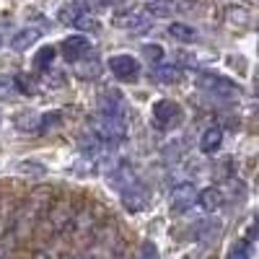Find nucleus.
I'll return each mask as SVG.
<instances>
[{"label": "nucleus", "instance_id": "2", "mask_svg": "<svg viewBox=\"0 0 259 259\" xmlns=\"http://www.w3.org/2000/svg\"><path fill=\"white\" fill-rule=\"evenodd\" d=\"M91 133L101 143H117L127 135V119L122 114H96L91 119Z\"/></svg>", "mask_w": 259, "mask_h": 259}, {"label": "nucleus", "instance_id": "9", "mask_svg": "<svg viewBox=\"0 0 259 259\" xmlns=\"http://www.w3.org/2000/svg\"><path fill=\"white\" fill-rule=\"evenodd\" d=\"M106 182H109V187H112L117 194H122L127 187H133V184L140 182V179H138L135 168L130 166V163H119V166H114L109 174H106Z\"/></svg>", "mask_w": 259, "mask_h": 259}, {"label": "nucleus", "instance_id": "3", "mask_svg": "<svg viewBox=\"0 0 259 259\" xmlns=\"http://www.w3.org/2000/svg\"><path fill=\"white\" fill-rule=\"evenodd\" d=\"M197 89L205 91V94H212V96H223V99L239 96V83H233L231 78L218 75V73H200L197 75Z\"/></svg>", "mask_w": 259, "mask_h": 259}, {"label": "nucleus", "instance_id": "23", "mask_svg": "<svg viewBox=\"0 0 259 259\" xmlns=\"http://www.w3.org/2000/svg\"><path fill=\"white\" fill-rule=\"evenodd\" d=\"M249 256H251V244L246 239H241V241H236L228 249V256L226 259H249Z\"/></svg>", "mask_w": 259, "mask_h": 259}, {"label": "nucleus", "instance_id": "30", "mask_svg": "<svg viewBox=\"0 0 259 259\" xmlns=\"http://www.w3.org/2000/svg\"><path fill=\"white\" fill-rule=\"evenodd\" d=\"M96 73H99V62H89V65H85V70H80L83 78H91V75H96Z\"/></svg>", "mask_w": 259, "mask_h": 259}, {"label": "nucleus", "instance_id": "11", "mask_svg": "<svg viewBox=\"0 0 259 259\" xmlns=\"http://www.w3.org/2000/svg\"><path fill=\"white\" fill-rule=\"evenodd\" d=\"M197 189H194V184H179L174 192H171V200H168V205H171V210L174 212H187L194 202H197Z\"/></svg>", "mask_w": 259, "mask_h": 259}, {"label": "nucleus", "instance_id": "7", "mask_svg": "<svg viewBox=\"0 0 259 259\" xmlns=\"http://www.w3.org/2000/svg\"><path fill=\"white\" fill-rule=\"evenodd\" d=\"M106 68H109L119 80H135L138 73H140V65L133 55H114V57H109Z\"/></svg>", "mask_w": 259, "mask_h": 259}, {"label": "nucleus", "instance_id": "28", "mask_svg": "<svg viewBox=\"0 0 259 259\" xmlns=\"http://www.w3.org/2000/svg\"><path fill=\"white\" fill-rule=\"evenodd\" d=\"M18 171H24V174H45V163H36V161H24L18 163Z\"/></svg>", "mask_w": 259, "mask_h": 259}, {"label": "nucleus", "instance_id": "24", "mask_svg": "<svg viewBox=\"0 0 259 259\" xmlns=\"http://www.w3.org/2000/svg\"><path fill=\"white\" fill-rule=\"evenodd\" d=\"M143 57H145L148 62L156 65V62L163 60V47H161V45H145V47H143Z\"/></svg>", "mask_w": 259, "mask_h": 259}, {"label": "nucleus", "instance_id": "27", "mask_svg": "<svg viewBox=\"0 0 259 259\" xmlns=\"http://www.w3.org/2000/svg\"><path fill=\"white\" fill-rule=\"evenodd\" d=\"M60 122V112H50V114H41V124H39V133H50V130Z\"/></svg>", "mask_w": 259, "mask_h": 259}, {"label": "nucleus", "instance_id": "22", "mask_svg": "<svg viewBox=\"0 0 259 259\" xmlns=\"http://www.w3.org/2000/svg\"><path fill=\"white\" fill-rule=\"evenodd\" d=\"M55 55H57V50H55V47H41V50L34 55V68L47 70V68H50V62L55 60Z\"/></svg>", "mask_w": 259, "mask_h": 259}, {"label": "nucleus", "instance_id": "29", "mask_svg": "<svg viewBox=\"0 0 259 259\" xmlns=\"http://www.w3.org/2000/svg\"><path fill=\"white\" fill-rule=\"evenodd\" d=\"M140 259H161L153 241H143V246H140Z\"/></svg>", "mask_w": 259, "mask_h": 259}, {"label": "nucleus", "instance_id": "18", "mask_svg": "<svg viewBox=\"0 0 259 259\" xmlns=\"http://www.w3.org/2000/svg\"><path fill=\"white\" fill-rule=\"evenodd\" d=\"M13 122H16V127H18V130H24V133H39L41 114H36V112H21Z\"/></svg>", "mask_w": 259, "mask_h": 259}, {"label": "nucleus", "instance_id": "13", "mask_svg": "<svg viewBox=\"0 0 259 259\" xmlns=\"http://www.w3.org/2000/svg\"><path fill=\"white\" fill-rule=\"evenodd\" d=\"M85 13H89V3L73 0V3H68V6H62V8H60L57 18H60V24H65V26H75Z\"/></svg>", "mask_w": 259, "mask_h": 259}, {"label": "nucleus", "instance_id": "14", "mask_svg": "<svg viewBox=\"0 0 259 259\" xmlns=\"http://www.w3.org/2000/svg\"><path fill=\"white\" fill-rule=\"evenodd\" d=\"M39 39H41V31L34 29V26H26V29H21V31L13 34V39H11V50H13V52H24V50L34 47Z\"/></svg>", "mask_w": 259, "mask_h": 259}, {"label": "nucleus", "instance_id": "5", "mask_svg": "<svg viewBox=\"0 0 259 259\" xmlns=\"http://www.w3.org/2000/svg\"><path fill=\"white\" fill-rule=\"evenodd\" d=\"M75 215H78V210H75V205H73L70 200L57 202V207H52V210L47 212L50 233H62V231H68V228L73 226V221H75Z\"/></svg>", "mask_w": 259, "mask_h": 259}, {"label": "nucleus", "instance_id": "20", "mask_svg": "<svg viewBox=\"0 0 259 259\" xmlns=\"http://www.w3.org/2000/svg\"><path fill=\"white\" fill-rule=\"evenodd\" d=\"M145 11H148L150 16H156V18H168L171 13L177 11V6L171 3V0H153V3L145 6Z\"/></svg>", "mask_w": 259, "mask_h": 259}, {"label": "nucleus", "instance_id": "25", "mask_svg": "<svg viewBox=\"0 0 259 259\" xmlns=\"http://www.w3.org/2000/svg\"><path fill=\"white\" fill-rule=\"evenodd\" d=\"M13 89H18L24 96H31L36 85H34L31 78H26V75H16V78H13Z\"/></svg>", "mask_w": 259, "mask_h": 259}, {"label": "nucleus", "instance_id": "4", "mask_svg": "<svg viewBox=\"0 0 259 259\" xmlns=\"http://www.w3.org/2000/svg\"><path fill=\"white\" fill-rule=\"evenodd\" d=\"M150 18L153 16L145 11V6L143 8H127V11L114 16V26L124 29V31H148L150 29Z\"/></svg>", "mask_w": 259, "mask_h": 259}, {"label": "nucleus", "instance_id": "17", "mask_svg": "<svg viewBox=\"0 0 259 259\" xmlns=\"http://www.w3.org/2000/svg\"><path fill=\"white\" fill-rule=\"evenodd\" d=\"M153 78L161 80V83H177L182 78V68H179V65H174V62H156Z\"/></svg>", "mask_w": 259, "mask_h": 259}, {"label": "nucleus", "instance_id": "6", "mask_svg": "<svg viewBox=\"0 0 259 259\" xmlns=\"http://www.w3.org/2000/svg\"><path fill=\"white\" fill-rule=\"evenodd\" d=\"M182 119V106L177 101H171V99H158L153 104V122L166 130V127H174L177 122Z\"/></svg>", "mask_w": 259, "mask_h": 259}, {"label": "nucleus", "instance_id": "26", "mask_svg": "<svg viewBox=\"0 0 259 259\" xmlns=\"http://www.w3.org/2000/svg\"><path fill=\"white\" fill-rule=\"evenodd\" d=\"M75 29H78V31H99L101 24H99V18H91L89 13H85L78 24H75Z\"/></svg>", "mask_w": 259, "mask_h": 259}, {"label": "nucleus", "instance_id": "19", "mask_svg": "<svg viewBox=\"0 0 259 259\" xmlns=\"http://www.w3.org/2000/svg\"><path fill=\"white\" fill-rule=\"evenodd\" d=\"M168 34L174 36V39H179V41H184V45H189V41L197 39V31H194L189 24H179V21L168 26Z\"/></svg>", "mask_w": 259, "mask_h": 259}, {"label": "nucleus", "instance_id": "10", "mask_svg": "<svg viewBox=\"0 0 259 259\" xmlns=\"http://www.w3.org/2000/svg\"><path fill=\"white\" fill-rule=\"evenodd\" d=\"M96 109L99 114H122L124 112V96L119 89H104L96 96Z\"/></svg>", "mask_w": 259, "mask_h": 259}, {"label": "nucleus", "instance_id": "15", "mask_svg": "<svg viewBox=\"0 0 259 259\" xmlns=\"http://www.w3.org/2000/svg\"><path fill=\"white\" fill-rule=\"evenodd\" d=\"M223 202H226V197H223V192H221L218 187H207V189H202V192L197 194V205H200L205 212L221 210Z\"/></svg>", "mask_w": 259, "mask_h": 259}, {"label": "nucleus", "instance_id": "1", "mask_svg": "<svg viewBox=\"0 0 259 259\" xmlns=\"http://www.w3.org/2000/svg\"><path fill=\"white\" fill-rule=\"evenodd\" d=\"M50 197H52L50 189H34L24 200V205H21V210L16 212V221H13L16 223V236H29L36 228L41 215H45L47 207H50Z\"/></svg>", "mask_w": 259, "mask_h": 259}, {"label": "nucleus", "instance_id": "12", "mask_svg": "<svg viewBox=\"0 0 259 259\" xmlns=\"http://www.w3.org/2000/svg\"><path fill=\"white\" fill-rule=\"evenodd\" d=\"M119 200H122V205H124L130 212H140V210L148 207V189H145L140 182H135L133 187H127V189L119 194Z\"/></svg>", "mask_w": 259, "mask_h": 259}, {"label": "nucleus", "instance_id": "8", "mask_svg": "<svg viewBox=\"0 0 259 259\" xmlns=\"http://www.w3.org/2000/svg\"><path fill=\"white\" fill-rule=\"evenodd\" d=\"M60 52H62V57L68 62H80L85 55L91 52V41H89V36H83V34H73V36H68L62 41Z\"/></svg>", "mask_w": 259, "mask_h": 259}, {"label": "nucleus", "instance_id": "16", "mask_svg": "<svg viewBox=\"0 0 259 259\" xmlns=\"http://www.w3.org/2000/svg\"><path fill=\"white\" fill-rule=\"evenodd\" d=\"M221 145H223V130L221 127H207L202 133V138H200V150L207 153V156H212L215 150H221Z\"/></svg>", "mask_w": 259, "mask_h": 259}, {"label": "nucleus", "instance_id": "21", "mask_svg": "<svg viewBox=\"0 0 259 259\" xmlns=\"http://www.w3.org/2000/svg\"><path fill=\"white\" fill-rule=\"evenodd\" d=\"M13 251H16V233L3 231L0 233V259H13Z\"/></svg>", "mask_w": 259, "mask_h": 259}]
</instances>
